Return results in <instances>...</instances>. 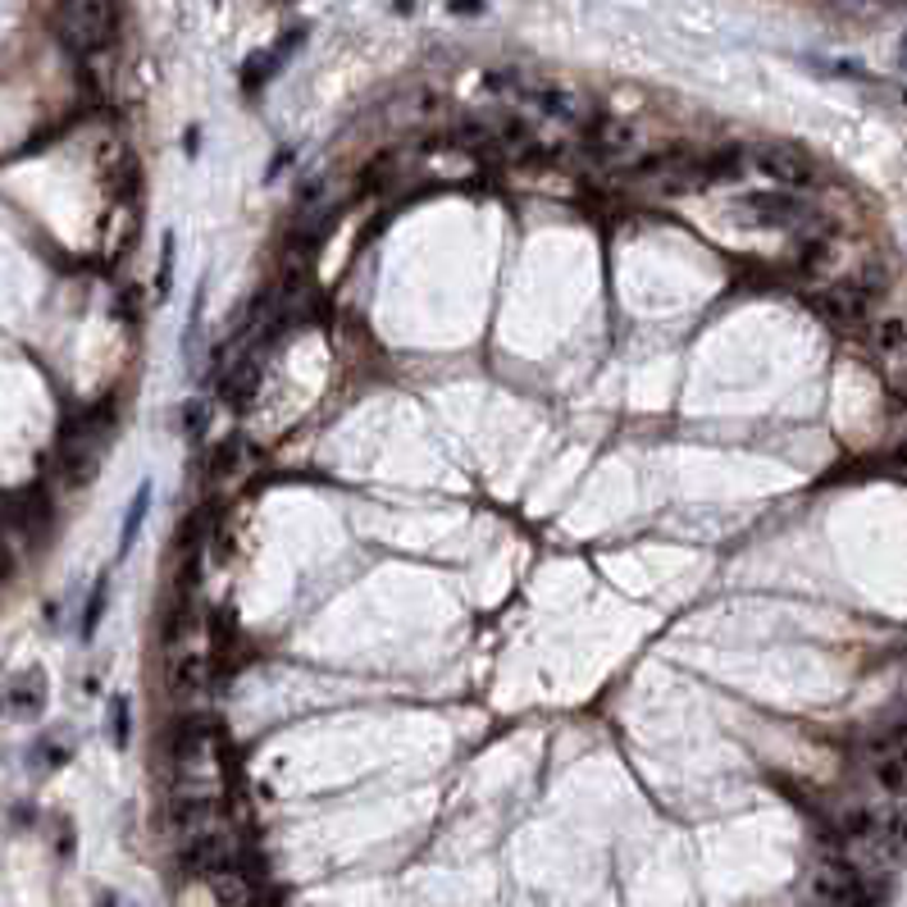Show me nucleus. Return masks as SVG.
<instances>
[{
    "instance_id": "f257e3e1",
    "label": "nucleus",
    "mask_w": 907,
    "mask_h": 907,
    "mask_svg": "<svg viewBox=\"0 0 907 907\" xmlns=\"http://www.w3.org/2000/svg\"><path fill=\"white\" fill-rule=\"evenodd\" d=\"M711 183V169H707V156H689V151H661V156H648L639 160L630 174H625V187L634 193H648V197H693Z\"/></svg>"
},
{
    "instance_id": "9b49d317",
    "label": "nucleus",
    "mask_w": 907,
    "mask_h": 907,
    "mask_svg": "<svg viewBox=\"0 0 907 907\" xmlns=\"http://www.w3.org/2000/svg\"><path fill=\"white\" fill-rule=\"evenodd\" d=\"M871 347H876V356L880 361H907V324L898 319V315H885V319H876V328H871Z\"/></svg>"
},
{
    "instance_id": "a211bd4d",
    "label": "nucleus",
    "mask_w": 907,
    "mask_h": 907,
    "mask_svg": "<svg viewBox=\"0 0 907 907\" xmlns=\"http://www.w3.org/2000/svg\"><path fill=\"white\" fill-rule=\"evenodd\" d=\"M10 570H14V548H10V534L0 530V580H6Z\"/></svg>"
},
{
    "instance_id": "423d86ee",
    "label": "nucleus",
    "mask_w": 907,
    "mask_h": 907,
    "mask_svg": "<svg viewBox=\"0 0 907 907\" xmlns=\"http://www.w3.org/2000/svg\"><path fill=\"white\" fill-rule=\"evenodd\" d=\"M748 156H752V165H757L761 174H767L771 183H780L785 193L817 183V165H811L798 147H785V141H761V147H752Z\"/></svg>"
},
{
    "instance_id": "f3484780",
    "label": "nucleus",
    "mask_w": 907,
    "mask_h": 907,
    "mask_svg": "<svg viewBox=\"0 0 907 907\" xmlns=\"http://www.w3.org/2000/svg\"><path fill=\"white\" fill-rule=\"evenodd\" d=\"M183 428H187V434H201V428H206V402H187L183 406Z\"/></svg>"
},
{
    "instance_id": "39448f33",
    "label": "nucleus",
    "mask_w": 907,
    "mask_h": 907,
    "mask_svg": "<svg viewBox=\"0 0 907 907\" xmlns=\"http://www.w3.org/2000/svg\"><path fill=\"white\" fill-rule=\"evenodd\" d=\"M589 151H593L598 160H607V165L634 169L639 160H648V141H643V132H639L634 124L598 115V119L589 124Z\"/></svg>"
},
{
    "instance_id": "6e6552de",
    "label": "nucleus",
    "mask_w": 907,
    "mask_h": 907,
    "mask_svg": "<svg viewBox=\"0 0 907 907\" xmlns=\"http://www.w3.org/2000/svg\"><path fill=\"white\" fill-rule=\"evenodd\" d=\"M871 302H876V297L862 288V283H852V278H839L835 288H826V293L811 297V306H817L830 324H862L867 310H871Z\"/></svg>"
},
{
    "instance_id": "4468645a",
    "label": "nucleus",
    "mask_w": 907,
    "mask_h": 907,
    "mask_svg": "<svg viewBox=\"0 0 907 907\" xmlns=\"http://www.w3.org/2000/svg\"><path fill=\"white\" fill-rule=\"evenodd\" d=\"M106 598H110V580L101 575L97 584H91V598H87V611H82V639H91V634H97L101 615H106Z\"/></svg>"
},
{
    "instance_id": "20e7f679",
    "label": "nucleus",
    "mask_w": 907,
    "mask_h": 907,
    "mask_svg": "<svg viewBox=\"0 0 907 907\" xmlns=\"http://www.w3.org/2000/svg\"><path fill=\"white\" fill-rule=\"evenodd\" d=\"M520 97L530 101L543 119H552L556 128H589L598 119L593 101L575 87H561V82H539V87H520Z\"/></svg>"
},
{
    "instance_id": "ddd939ff",
    "label": "nucleus",
    "mask_w": 907,
    "mask_h": 907,
    "mask_svg": "<svg viewBox=\"0 0 907 907\" xmlns=\"http://www.w3.org/2000/svg\"><path fill=\"white\" fill-rule=\"evenodd\" d=\"M443 110H447V106H443V97H438V91H428V87L406 91V97L397 101V115H402L406 124H434Z\"/></svg>"
},
{
    "instance_id": "6ab92c4d",
    "label": "nucleus",
    "mask_w": 907,
    "mask_h": 907,
    "mask_svg": "<svg viewBox=\"0 0 907 907\" xmlns=\"http://www.w3.org/2000/svg\"><path fill=\"white\" fill-rule=\"evenodd\" d=\"M452 10H456V14H480L484 0H452Z\"/></svg>"
},
{
    "instance_id": "aec40b11",
    "label": "nucleus",
    "mask_w": 907,
    "mask_h": 907,
    "mask_svg": "<svg viewBox=\"0 0 907 907\" xmlns=\"http://www.w3.org/2000/svg\"><path fill=\"white\" fill-rule=\"evenodd\" d=\"M274 6H288V0H274Z\"/></svg>"
},
{
    "instance_id": "dca6fc26",
    "label": "nucleus",
    "mask_w": 907,
    "mask_h": 907,
    "mask_svg": "<svg viewBox=\"0 0 907 907\" xmlns=\"http://www.w3.org/2000/svg\"><path fill=\"white\" fill-rule=\"evenodd\" d=\"M110 735H115V748H128V698L124 693L110 702Z\"/></svg>"
},
{
    "instance_id": "9d476101",
    "label": "nucleus",
    "mask_w": 907,
    "mask_h": 907,
    "mask_svg": "<svg viewBox=\"0 0 907 907\" xmlns=\"http://www.w3.org/2000/svg\"><path fill=\"white\" fill-rule=\"evenodd\" d=\"M206 885H210V894H215L219 907H252V898H256L252 885H247V876L237 871V867H219V871H210Z\"/></svg>"
},
{
    "instance_id": "0eeeda50",
    "label": "nucleus",
    "mask_w": 907,
    "mask_h": 907,
    "mask_svg": "<svg viewBox=\"0 0 907 907\" xmlns=\"http://www.w3.org/2000/svg\"><path fill=\"white\" fill-rule=\"evenodd\" d=\"M183 867L197 871V876H210L219 867H237V839L228 826H215L206 835H193L183 839Z\"/></svg>"
},
{
    "instance_id": "f8f14e48",
    "label": "nucleus",
    "mask_w": 907,
    "mask_h": 907,
    "mask_svg": "<svg viewBox=\"0 0 907 907\" xmlns=\"http://www.w3.org/2000/svg\"><path fill=\"white\" fill-rule=\"evenodd\" d=\"M147 511H151V480H141L137 493H132V502H128L124 530H119V561L132 552V543H137V534H141V520H147Z\"/></svg>"
},
{
    "instance_id": "7ed1b4c3",
    "label": "nucleus",
    "mask_w": 907,
    "mask_h": 907,
    "mask_svg": "<svg viewBox=\"0 0 907 907\" xmlns=\"http://www.w3.org/2000/svg\"><path fill=\"white\" fill-rule=\"evenodd\" d=\"M735 219L739 224H757V228H793L802 243H817V237H826V228H830L817 210L802 206L789 193H752V197H743L735 206Z\"/></svg>"
},
{
    "instance_id": "2eb2a0df",
    "label": "nucleus",
    "mask_w": 907,
    "mask_h": 907,
    "mask_svg": "<svg viewBox=\"0 0 907 907\" xmlns=\"http://www.w3.org/2000/svg\"><path fill=\"white\" fill-rule=\"evenodd\" d=\"M174 288V233L160 237V269H156V302H165Z\"/></svg>"
},
{
    "instance_id": "1a4fd4ad",
    "label": "nucleus",
    "mask_w": 907,
    "mask_h": 907,
    "mask_svg": "<svg viewBox=\"0 0 907 907\" xmlns=\"http://www.w3.org/2000/svg\"><path fill=\"white\" fill-rule=\"evenodd\" d=\"M0 707H6L10 716H19V721H28V716H41V711H46V676H41V671H28V676L10 680L6 693H0Z\"/></svg>"
},
{
    "instance_id": "f03ea898",
    "label": "nucleus",
    "mask_w": 907,
    "mask_h": 907,
    "mask_svg": "<svg viewBox=\"0 0 907 907\" xmlns=\"http://www.w3.org/2000/svg\"><path fill=\"white\" fill-rule=\"evenodd\" d=\"M56 32L73 56H101L115 37V0H60Z\"/></svg>"
}]
</instances>
